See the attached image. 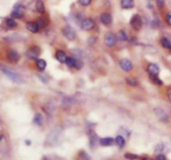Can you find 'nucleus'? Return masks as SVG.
Returning a JSON list of instances; mask_svg holds the SVG:
<instances>
[{
	"instance_id": "393cba45",
	"label": "nucleus",
	"mask_w": 171,
	"mask_h": 160,
	"mask_svg": "<svg viewBox=\"0 0 171 160\" xmlns=\"http://www.w3.org/2000/svg\"><path fill=\"white\" fill-rule=\"evenodd\" d=\"M125 81H126V83L130 85V86H132V87H135L138 85V81H137V79L135 78H134V77H129V78H127L126 79H125Z\"/></svg>"
},
{
	"instance_id": "c9c22d12",
	"label": "nucleus",
	"mask_w": 171,
	"mask_h": 160,
	"mask_svg": "<svg viewBox=\"0 0 171 160\" xmlns=\"http://www.w3.org/2000/svg\"><path fill=\"white\" fill-rule=\"evenodd\" d=\"M167 96L169 98V99L171 101V88H170V89L167 90Z\"/></svg>"
},
{
	"instance_id": "2eb2a0df",
	"label": "nucleus",
	"mask_w": 171,
	"mask_h": 160,
	"mask_svg": "<svg viewBox=\"0 0 171 160\" xmlns=\"http://www.w3.org/2000/svg\"><path fill=\"white\" fill-rule=\"evenodd\" d=\"M56 58L57 60L61 63H65V61H66V58H68L67 57V54L65 52H63V50H58L56 52Z\"/></svg>"
},
{
	"instance_id": "423d86ee",
	"label": "nucleus",
	"mask_w": 171,
	"mask_h": 160,
	"mask_svg": "<svg viewBox=\"0 0 171 160\" xmlns=\"http://www.w3.org/2000/svg\"><path fill=\"white\" fill-rule=\"evenodd\" d=\"M95 27V21L93 19H84L81 22V28L84 31H90Z\"/></svg>"
},
{
	"instance_id": "dca6fc26",
	"label": "nucleus",
	"mask_w": 171,
	"mask_h": 160,
	"mask_svg": "<svg viewBox=\"0 0 171 160\" xmlns=\"http://www.w3.org/2000/svg\"><path fill=\"white\" fill-rule=\"evenodd\" d=\"M35 8L37 10L38 13L43 14L45 13V6L44 3L42 0H37L36 3H35Z\"/></svg>"
},
{
	"instance_id": "1a4fd4ad",
	"label": "nucleus",
	"mask_w": 171,
	"mask_h": 160,
	"mask_svg": "<svg viewBox=\"0 0 171 160\" xmlns=\"http://www.w3.org/2000/svg\"><path fill=\"white\" fill-rule=\"evenodd\" d=\"M7 59L11 63H17L20 59V55L14 50L9 51L7 54Z\"/></svg>"
},
{
	"instance_id": "ddd939ff",
	"label": "nucleus",
	"mask_w": 171,
	"mask_h": 160,
	"mask_svg": "<svg viewBox=\"0 0 171 160\" xmlns=\"http://www.w3.org/2000/svg\"><path fill=\"white\" fill-rule=\"evenodd\" d=\"M26 28H27V29L29 32H31L33 34L38 33L39 31V29H40L39 27V25H38V23L36 22L32 21L28 22L27 23H26Z\"/></svg>"
},
{
	"instance_id": "6e6552de",
	"label": "nucleus",
	"mask_w": 171,
	"mask_h": 160,
	"mask_svg": "<svg viewBox=\"0 0 171 160\" xmlns=\"http://www.w3.org/2000/svg\"><path fill=\"white\" fill-rule=\"evenodd\" d=\"M119 65H120L121 69L125 72H130L134 69V65H133L132 62L129 59H127V58L120 59L119 60Z\"/></svg>"
},
{
	"instance_id": "cd10ccee",
	"label": "nucleus",
	"mask_w": 171,
	"mask_h": 160,
	"mask_svg": "<svg viewBox=\"0 0 171 160\" xmlns=\"http://www.w3.org/2000/svg\"><path fill=\"white\" fill-rule=\"evenodd\" d=\"M150 78L151 81L154 83V84H158V85H161L163 84V82L160 78H159L158 76H152V75H150Z\"/></svg>"
},
{
	"instance_id": "4be33fe9",
	"label": "nucleus",
	"mask_w": 171,
	"mask_h": 160,
	"mask_svg": "<svg viewBox=\"0 0 171 160\" xmlns=\"http://www.w3.org/2000/svg\"><path fill=\"white\" fill-rule=\"evenodd\" d=\"M98 143H99V139L98 138V136L95 133L93 132L90 135V145L92 147H94Z\"/></svg>"
},
{
	"instance_id": "f03ea898",
	"label": "nucleus",
	"mask_w": 171,
	"mask_h": 160,
	"mask_svg": "<svg viewBox=\"0 0 171 160\" xmlns=\"http://www.w3.org/2000/svg\"><path fill=\"white\" fill-rule=\"evenodd\" d=\"M130 25L134 31H139L143 25V22L140 16L138 14H134L130 19Z\"/></svg>"
},
{
	"instance_id": "4468645a",
	"label": "nucleus",
	"mask_w": 171,
	"mask_h": 160,
	"mask_svg": "<svg viewBox=\"0 0 171 160\" xmlns=\"http://www.w3.org/2000/svg\"><path fill=\"white\" fill-rule=\"evenodd\" d=\"M120 6L123 9H131L134 7V0H120Z\"/></svg>"
},
{
	"instance_id": "473e14b6",
	"label": "nucleus",
	"mask_w": 171,
	"mask_h": 160,
	"mask_svg": "<svg viewBox=\"0 0 171 160\" xmlns=\"http://www.w3.org/2000/svg\"><path fill=\"white\" fill-rule=\"evenodd\" d=\"M157 3V6L159 8H163L165 4V1L164 0H156Z\"/></svg>"
},
{
	"instance_id": "412c9836",
	"label": "nucleus",
	"mask_w": 171,
	"mask_h": 160,
	"mask_svg": "<svg viewBox=\"0 0 171 160\" xmlns=\"http://www.w3.org/2000/svg\"><path fill=\"white\" fill-rule=\"evenodd\" d=\"M34 123L35 124L41 126L43 124V118L41 113H36L34 118Z\"/></svg>"
},
{
	"instance_id": "20e7f679",
	"label": "nucleus",
	"mask_w": 171,
	"mask_h": 160,
	"mask_svg": "<svg viewBox=\"0 0 171 160\" xmlns=\"http://www.w3.org/2000/svg\"><path fill=\"white\" fill-rule=\"evenodd\" d=\"M23 16H24V7L20 3H17L11 13V17L13 19H22Z\"/></svg>"
},
{
	"instance_id": "f257e3e1",
	"label": "nucleus",
	"mask_w": 171,
	"mask_h": 160,
	"mask_svg": "<svg viewBox=\"0 0 171 160\" xmlns=\"http://www.w3.org/2000/svg\"><path fill=\"white\" fill-rule=\"evenodd\" d=\"M2 72L6 75V76L10 78L13 82L16 83V84H23L24 82L23 78L17 73H15L14 71L10 70L9 69H7V68H2Z\"/></svg>"
},
{
	"instance_id": "c756f323",
	"label": "nucleus",
	"mask_w": 171,
	"mask_h": 160,
	"mask_svg": "<svg viewBox=\"0 0 171 160\" xmlns=\"http://www.w3.org/2000/svg\"><path fill=\"white\" fill-rule=\"evenodd\" d=\"M119 38L123 40V41H127L128 40V35H127V33L124 31V30H120L119 33Z\"/></svg>"
},
{
	"instance_id": "72a5a7b5",
	"label": "nucleus",
	"mask_w": 171,
	"mask_h": 160,
	"mask_svg": "<svg viewBox=\"0 0 171 160\" xmlns=\"http://www.w3.org/2000/svg\"><path fill=\"white\" fill-rule=\"evenodd\" d=\"M165 19H166V22H167V23H168L169 25H170L171 26V12L167 13Z\"/></svg>"
},
{
	"instance_id": "7c9ffc66",
	"label": "nucleus",
	"mask_w": 171,
	"mask_h": 160,
	"mask_svg": "<svg viewBox=\"0 0 171 160\" xmlns=\"http://www.w3.org/2000/svg\"><path fill=\"white\" fill-rule=\"evenodd\" d=\"M80 5H82L83 7H87L91 3L92 0H79Z\"/></svg>"
},
{
	"instance_id": "5701e85b",
	"label": "nucleus",
	"mask_w": 171,
	"mask_h": 160,
	"mask_svg": "<svg viewBox=\"0 0 171 160\" xmlns=\"http://www.w3.org/2000/svg\"><path fill=\"white\" fill-rule=\"evenodd\" d=\"M115 144H116L119 147V148H123L124 145H125V139H123V137H122L121 135H119V136H117L116 139H115Z\"/></svg>"
},
{
	"instance_id": "a211bd4d",
	"label": "nucleus",
	"mask_w": 171,
	"mask_h": 160,
	"mask_svg": "<svg viewBox=\"0 0 171 160\" xmlns=\"http://www.w3.org/2000/svg\"><path fill=\"white\" fill-rule=\"evenodd\" d=\"M36 66L37 68L39 69V70L40 71H43V70L46 69L47 67V63L44 59H42V58H38L36 60Z\"/></svg>"
},
{
	"instance_id": "4c0bfd02",
	"label": "nucleus",
	"mask_w": 171,
	"mask_h": 160,
	"mask_svg": "<svg viewBox=\"0 0 171 160\" xmlns=\"http://www.w3.org/2000/svg\"><path fill=\"white\" fill-rule=\"evenodd\" d=\"M3 135H0V141L2 140V139H3Z\"/></svg>"
},
{
	"instance_id": "aec40b11",
	"label": "nucleus",
	"mask_w": 171,
	"mask_h": 160,
	"mask_svg": "<svg viewBox=\"0 0 171 160\" xmlns=\"http://www.w3.org/2000/svg\"><path fill=\"white\" fill-rule=\"evenodd\" d=\"M160 43L162 45V47L165 49H171V42L166 38V37H163L160 39Z\"/></svg>"
},
{
	"instance_id": "bb28decb",
	"label": "nucleus",
	"mask_w": 171,
	"mask_h": 160,
	"mask_svg": "<svg viewBox=\"0 0 171 160\" xmlns=\"http://www.w3.org/2000/svg\"><path fill=\"white\" fill-rule=\"evenodd\" d=\"M124 158L129 160H135L137 159H139V156L137 154H135V153H127L124 154Z\"/></svg>"
},
{
	"instance_id": "39448f33",
	"label": "nucleus",
	"mask_w": 171,
	"mask_h": 160,
	"mask_svg": "<svg viewBox=\"0 0 171 160\" xmlns=\"http://www.w3.org/2000/svg\"><path fill=\"white\" fill-rule=\"evenodd\" d=\"M62 33H63V34L64 35V37L66 38H68V40H71V41L74 40L77 38V34L74 31V29H73L70 26L64 27L63 28V30H62Z\"/></svg>"
},
{
	"instance_id": "f8f14e48",
	"label": "nucleus",
	"mask_w": 171,
	"mask_h": 160,
	"mask_svg": "<svg viewBox=\"0 0 171 160\" xmlns=\"http://www.w3.org/2000/svg\"><path fill=\"white\" fill-rule=\"evenodd\" d=\"M100 21L103 25L108 26L112 23V16L110 13L108 12H104L100 15Z\"/></svg>"
},
{
	"instance_id": "f3484780",
	"label": "nucleus",
	"mask_w": 171,
	"mask_h": 160,
	"mask_svg": "<svg viewBox=\"0 0 171 160\" xmlns=\"http://www.w3.org/2000/svg\"><path fill=\"white\" fill-rule=\"evenodd\" d=\"M114 139L110 138V137L102 138V139H99V144L102 146H111L114 144Z\"/></svg>"
},
{
	"instance_id": "c85d7f7f",
	"label": "nucleus",
	"mask_w": 171,
	"mask_h": 160,
	"mask_svg": "<svg viewBox=\"0 0 171 160\" xmlns=\"http://www.w3.org/2000/svg\"><path fill=\"white\" fill-rule=\"evenodd\" d=\"M79 160H89L90 158H89V154L84 152V151H81L80 153H79Z\"/></svg>"
},
{
	"instance_id": "9b49d317",
	"label": "nucleus",
	"mask_w": 171,
	"mask_h": 160,
	"mask_svg": "<svg viewBox=\"0 0 171 160\" xmlns=\"http://www.w3.org/2000/svg\"><path fill=\"white\" fill-rule=\"evenodd\" d=\"M147 71H148V73H149L150 75H152V76H158L159 73V66H158L157 64L151 63L148 65V67H147Z\"/></svg>"
},
{
	"instance_id": "6ab92c4d",
	"label": "nucleus",
	"mask_w": 171,
	"mask_h": 160,
	"mask_svg": "<svg viewBox=\"0 0 171 160\" xmlns=\"http://www.w3.org/2000/svg\"><path fill=\"white\" fill-rule=\"evenodd\" d=\"M36 23H38L39 28H43L48 26V20L45 18V17H41V18H39V19L36 21Z\"/></svg>"
},
{
	"instance_id": "0eeeda50",
	"label": "nucleus",
	"mask_w": 171,
	"mask_h": 160,
	"mask_svg": "<svg viewBox=\"0 0 171 160\" xmlns=\"http://www.w3.org/2000/svg\"><path fill=\"white\" fill-rule=\"evenodd\" d=\"M104 43L108 47H114L117 43V37L114 33H108L104 36Z\"/></svg>"
},
{
	"instance_id": "b1692460",
	"label": "nucleus",
	"mask_w": 171,
	"mask_h": 160,
	"mask_svg": "<svg viewBox=\"0 0 171 160\" xmlns=\"http://www.w3.org/2000/svg\"><path fill=\"white\" fill-rule=\"evenodd\" d=\"M65 63L67 64V66L69 67V68H75L76 59L74 58H72V57H68L66 58Z\"/></svg>"
},
{
	"instance_id": "a878e982",
	"label": "nucleus",
	"mask_w": 171,
	"mask_h": 160,
	"mask_svg": "<svg viewBox=\"0 0 171 160\" xmlns=\"http://www.w3.org/2000/svg\"><path fill=\"white\" fill-rule=\"evenodd\" d=\"M6 24H7L8 27L10 28H14L17 27V23L15 22V20H14L13 18L12 19H7Z\"/></svg>"
},
{
	"instance_id": "f704fd0d",
	"label": "nucleus",
	"mask_w": 171,
	"mask_h": 160,
	"mask_svg": "<svg viewBox=\"0 0 171 160\" xmlns=\"http://www.w3.org/2000/svg\"><path fill=\"white\" fill-rule=\"evenodd\" d=\"M155 160H166V158L163 154H159L157 156V158L155 159Z\"/></svg>"
},
{
	"instance_id": "58836bf2",
	"label": "nucleus",
	"mask_w": 171,
	"mask_h": 160,
	"mask_svg": "<svg viewBox=\"0 0 171 160\" xmlns=\"http://www.w3.org/2000/svg\"><path fill=\"white\" fill-rule=\"evenodd\" d=\"M44 160H49V159H47V158H46V159H44Z\"/></svg>"
},
{
	"instance_id": "2f4dec72",
	"label": "nucleus",
	"mask_w": 171,
	"mask_h": 160,
	"mask_svg": "<svg viewBox=\"0 0 171 160\" xmlns=\"http://www.w3.org/2000/svg\"><path fill=\"white\" fill-rule=\"evenodd\" d=\"M83 66V63L81 60H79V59H76V64H75V69H82Z\"/></svg>"
},
{
	"instance_id": "9d476101",
	"label": "nucleus",
	"mask_w": 171,
	"mask_h": 160,
	"mask_svg": "<svg viewBox=\"0 0 171 160\" xmlns=\"http://www.w3.org/2000/svg\"><path fill=\"white\" fill-rule=\"evenodd\" d=\"M154 113L156 114L159 120H161L162 122H168L169 116H168L167 113L164 111V109H162L161 108H156L154 109Z\"/></svg>"
},
{
	"instance_id": "7ed1b4c3",
	"label": "nucleus",
	"mask_w": 171,
	"mask_h": 160,
	"mask_svg": "<svg viewBox=\"0 0 171 160\" xmlns=\"http://www.w3.org/2000/svg\"><path fill=\"white\" fill-rule=\"evenodd\" d=\"M40 53H41L40 49L38 46H33L28 49V51L26 52V56L29 59L36 61L40 55Z\"/></svg>"
},
{
	"instance_id": "e433bc0d",
	"label": "nucleus",
	"mask_w": 171,
	"mask_h": 160,
	"mask_svg": "<svg viewBox=\"0 0 171 160\" xmlns=\"http://www.w3.org/2000/svg\"><path fill=\"white\" fill-rule=\"evenodd\" d=\"M142 160H154L153 159H150V158H144L142 159Z\"/></svg>"
}]
</instances>
